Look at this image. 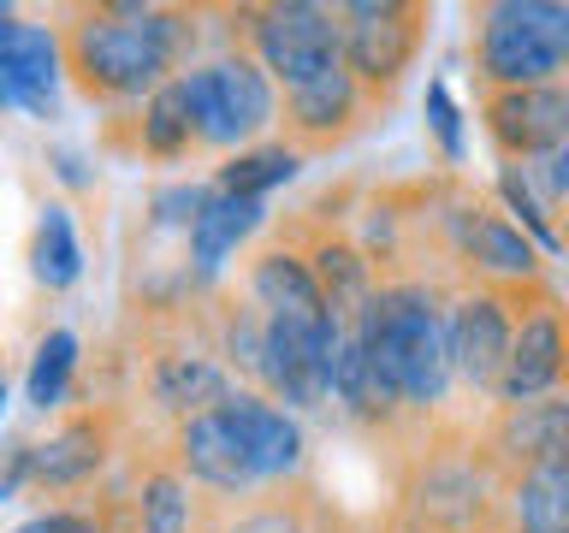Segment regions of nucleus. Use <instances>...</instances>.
Segmentation results:
<instances>
[{
	"mask_svg": "<svg viewBox=\"0 0 569 533\" xmlns=\"http://www.w3.org/2000/svg\"><path fill=\"white\" fill-rule=\"evenodd\" d=\"M350 332L409 421H427L451 403L457 373L445 344V296L427 279H380Z\"/></svg>",
	"mask_w": 569,
	"mask_h": 533,
	"instance_id": "obj_1",
	"label": "nucleus"
},
{
	"mask_svg": "<svg viewBox=\"0 0 569 533\" xmlns=\"http://www.w3.org/2000/svg\"><path fill=\"white\" fill-rule=\"evenodd\" d=\"M190 42V18L167 7H101L78 12L60 30L66 71L78 78L83 95L96 101H137L154 95L160 83H172L178 60Z\"/></svg>",
	"mask_w": 569,
	"mask_h": 533,
	"instance_id": "obj_2",
	"label": "nucleus"
},
{
	"mask_svg": "<svg viewBox=\"0 0 569 533\" xmlns=\"http://www.w3.org/2000/svg\"><path fill=\"white\" fill-rule=\"evenodd\" d=\"M469 60L487 95L569 83V7L563 0H492L475 12Z\"/></svg>",
	"mask_w": 569,
	"mask_h": 533,
	"instance_id": "obj_3",
	"label": "nucleus"
},
{
	"mask_svg": "<svg viewBox=\"0 0 569 533\" xmlns=\"http://www.w3.org/2000/svg\"><path fill=\"white\" fill-rule=\"evenodd\" d=\"M184 95H190L196 142H208V149L238 142L243 154V142H256L279 119V95L267 83V71L256 66V53H226V60L184 71Z\"/></svg>",
	"mask_w": 569,
	"mask_h": 533,
	"instance_id": "obj_4",
	"label": "nucleus"
},
{
	"mask_svg": "<svg viewBox=\"0 0 569 533\" xmlns=\"http://www.w3.org/2000/svg\"><path fill=\"white\" fill-rule=\"evenodd\" d=\"M249 48H256L267 83L302 89L345 66V24H338V7H315V0L256 7L249 12Z\"/></svg>",
	"mask_w": 569,
	"mask_h": 533,
	"instance_id": "obj_5",
	"label": "nucleus"
},
{
	"mask_svg": "<svg viewBox=\"0 0 569 533\" xmlns=\"http://www.w3.org/2000/svg\"><path fill=\"white\" fill-rule=\"evenodd\" d=\"M338 24H345V71L362 83L368 101H391V89L416 71V53L427 42V7L350 0V7H338Z\"/></svg>",
	"mask_w": 569,
	"mask_h": 533,
	"instance_id": "obj_6",
	"label": "nucleus"
},
{
	"mask_svg": "<svg viewBox=\"0 0 569 533\" xmlns=\"http://www.w3.org/2000/svg\"><path fill=\"white\" fill-rule=\"evenodd\" d=\"M445 243L475 273V284H492V291H533L540 284L546 261L533 249V238L505 208L480 202V195H462V202L445 208Z\"/></svg>",
	"mask_w": 569,
	"mask_h": 533,
	"instance_id": "obj_7",
	"label": "nucleus"
},
{
	"mask_svg": "<svg viewBox=\"0 0 569 533\" xmlns=\"http://www.w3.org/2000/svg\"><path fill=\"white\" fill-rule=\"evenodd\" d=\"M516 338V291H492V284H462L445 302V344H451V373L475 398H498Z\"/></svg>",
	"mask_w": 569,
	"mask_h": 533,
	"instance_id": "obj_8",
	"label": "nucleus"
},
{
	"mask_svg": "<svg viewBox=\"0 0 569 533\" xmlns=\"http://www.w3.org/2000/svg\"><path fill=\"white\" fill-rule=\"evenodd\" d=\"M563 385H569V309L546 284L516 291V338H510V362L492 403L505 409V403L551 398Z\"/></svg>",
	"mask_w": 569,
	"mask_h": 533,
	"instance_id": "obj_9",
	"label": "nucleus"
},
{
	"mask_svg": "<svg viewBox=\"0 0 569 533\" xmlns=\"http://www.w3.org/2000/svg\"><path fill=\"white\" fill-rule=\"evenodd\" d=\"M480 451L492 456L498 474L569 469V391L492 409L487 433H480Z\"/></svg>",
	"mask_w": 569,
	"mask_h": 533,
	"instance_id": "obj_10",
	"label": "nucleus"
},
{
	"mask_svg": "<svg viewBox=\"0 0 569 533\" xmlns=\"http://www.w3.org/2000/svg\"><path fill=\"white\" fill-rule=\"evenodd\" d=\"M492 149L510 160H551L569 142V83H533V89H498L480 101Z\"/></svg>",
	"mask_w": 569,
	"mask_h": 533,
	"instance_id": "obj_11",
	"label": "nucleus"
},
{
	"mask_svg": "<svg viewBox=\"0 0 569 533\" xmlns=\"http://www.w3.org/2000/svg\"><path fill=\"white\" fill-rule=\"evenodd\" d=\"M368 107L373 101L362 95V83H356L345 66L327 71V78H315V83H302V89H284V131H291V149L309 154V149L345 142L350 131H362Z\"/></svg>",
	"mask_w": 569,
	"mask_h": 533,
	"instance_id": "obj_12",
	"label": "nucleus"
},
{
	"mask_svg": "<svg viewBox=\"0 0 569 533\" xmlns=\"http://www.w3.org/2000/svg\"><path fill=\"white\" fill-rule=\"evenodd\" d=\"M178 474L202 480L208 492H231V497L261 486L256 462H249L238 426L226 421V409H202V415L178 421Z\"/></svg>",
	"mask_w": 569,
	"mask_h": 533,
	"instance_id": "obj_13",
	"label": "nucleus"
},
{
	"mask_svg": "<svg viewBox=\"0 0 569 533\" xmlns=\"http://www.w3.org/2000/svg\"><path fill=\"white\" fill-rule=\"evenodd\" d=\"M66 71L60 30L42 24H12L0 36V107H24V113L48 119L53 113V83Z\"/></svg>",
	"mask_w": 569,
	"mask_h": 533,
	"instance_id": "obj_14",
	"label": "nucleus"
},
{
	"mask_svg": "<svg viewBox=\"0 0 569 533\" xmlns=\"http://www.w3.org/2000/svg\"><path fill=\"white\" fill-rule=\"evenodd\" d=\"M249 302L267 314V320H297V326H338L327 291L315 284L309 261L297 249H267L249 266Z\"/></svg>",
	"mask_w": 569,
	"mask_h": 533,
	"instance_id": "obj_15",
	"label": "nucleus"
},
{
	"mask_svg": "<svg viewBox=\"0 0 569 533\" xmlns=\"http://www.w3.org/2000/svg\"><path fill=\"white\" fill-rule=\"evenodd\" d=\"M220 409H226V421L238 426V439H243V451H249V462H256L261 480H284V474L302 469V426H297V415H284L279 403L261 398V391H231Z\"/></svg>",
	"mask_w": 569,
	"mask_h": 533,
	"instance_id": "obj_16",
	"label": "nucleus"
},
{
	"mask_svg": "<svg viewBox=\"0 0 569 533\" xmlns=\"http://www.w3.org/2000/svg\"><path fill=\"white\" fill-rule=\"evenodd\" d=\"M107 451H113V426H107V415H78V421H66L48 444L30 451V480L42 492H71V486H83V480L101 474Z\"/></svg>",
	"mask_w": 569,
	"mask_h": 533,
	"instance_id": "obj_17",
	"label": "nucleus"
},
{
	"mask_svg": "<svg viewBox=\"0 0 569 533\" xmlns=\"http://www.w3.org/2000/svg\"><path fill=\"white\" fill-rule=\"evenodd\" d=\"M149 391H154L160 409H172L178 421H190V415H202V409H220L231 398V380H226L220 362H208V355L167 350V355H154V368H149Z\"/></svg>",
	"mask_w": 569,
	"mask_h": 533,
	"instance_id": "obj_18",
	"label": "nucleus"
},
{
	"mask_svg": "<svg viewBox=\"0 0 569 533\" xmlns=\"http://www.w3.org/2000/svg\"><path fill=\"white\" fill-rule=\"evenodd\" d=\"M261 213H267V202H249V195L213 190L208 208L196 213V225H190V266H196V279H213V273H220V261L261 225Z\"/></svg>",
	"mask_w": 569,
	"mask_h": 533,
	"instance_id": "obj_19",
	"label": "nucleus"
},
{
	"mask_svg": "<svg viewBox=\"0 0 569 533\" xmlns=\"http://www.w3.org/2000/svg\"><path fill=\"white\" fill-rule=\"evenodd\" d=\"M505 533H569V469L505 474Z\"/></svg>",
	"mask_w": 569,
	"mask_h": 533,
	"instance_id": "obj_20",
	"label": "nucleus"
},
{
	"mask_svg": "<svg viewBox=\"0 0 569 533\" xmlns=\"http://www.w3.org/2000/svg\"><path fill=\"white\" fill-rule=\"evenodd\" d=\"M30 273H36V284H48V291L78 284V273H83V243H78V231H71V208H60V202L42 208L36 238H30Z\"/></svg>",
	"mask_w": 569,
	"mask_h": 533,
	"instance_id": "obj_21",
	"label": "nucleus"
},
{
	"mask_svg": "<svg viewBox=\"0 0 569 533\" xmlns=\"http://www.w3.org/2000/svg\"><path fill=\"white\" fill-rule=\"evenodd\" d=\"M137 137H142V149H149L154 160H172V154H184L190 142H196V124H190V95H184V78L160 83L154 95L142 101Z\"/></svg>",
	"mask_w": 569,
	"mask_h": 533,
	"instance_id": "obj_22",
	"label": "nucleus"
},
{
	"mask_svg": "<svg viewBox=\"0 0 569 533\" xmlns=\"http://www.w3.org/2000/svg\"><path fill=\"white\" fill-rule=\"evenodd\" d=\"M297 167H302V154L291 149V142H267V149L231 154L226 167H220V184H213V190L249 195V202H267V190H273V184H291Z\"/></svg>",
	"mask_w": 569,
	"mask_h": 533,
	"instance_id": "obj_23",
	"label": "nucleus"
},
{
	"mask_svg": "<svg viewBox=\"0 0 569 533\" xmlns=\"http://www.w3.org/2000/svg\"><path fill=\"white\" fill-rule=\"evenodd\" d=\"M137 533H196L190 486L178 469H149L137 492Z\"/></svg>",
	"mask_w": 569,
	"mask_h": 533,
	"instance_id": "obj_24",
	"label": "nucleus"
},
{
	"mask_svg": "<svg viewBox=\"0 0 569 533\" xmlns=\"http://www.w3.org/2000/svg\"><path fill=\"white\" fill-rule=\"evenodd\" d=\"M71 368H78V338L60 326V332H48L30 355V380H24L30 403L36 409H60L66 391H71Z\"/></svg>",
	"mask_w": 569,
	"mask_h": 533,
	"instance_id": "obj_25",
	"label": "nucleus"
},
{
	"mask_svg": "<svg viewBox=\"0 0 569 533\" xmlns=\"http://www.w3.org/2000/svg\"><path fill=\"white\" fill-rule=\"evenodd\" d=\"M498 202H505V213L533 238V249H563V243H558V225H551L546 213H540V195H533L528 172L510 167V160L498 167Z\"/></svg>",
	"mask_w": 569,
	"mask_h": 533,
	"instance_id": "obj_26",
	"label": "nucleus"
},
{
	"mask_svg": "<svg viewBox=\"0 0 569 533\" xmlns=\"http://www.w3.org/2000/svg\"><path fill=\"white\" fill-rule=\"evenodd\" d=\"M427 113H433V131H439V149L462 160V119H457V107H451V89L445 83H427Z\"/></svg>",
	"mask_w": 569,
	"mask_h": 533,
	"instance_id": "obj_27",
	"label": "nucleus"
},
{
	"mask_svg": "<svg viewBox=\"0 0 569 533\" xmlns=\"http://www.w3.org/2000/svg\"><path fill=\"white\" fill-rule=\"evenodd\" d=\"M18 533H107V527L83 510H48V515H36V522H24Z\"/></svg>",
	"mask_w": 569,
	"mask_h": 533,
	"instance_id": "obj_28",
	"label": "nucleus"
},
{
	"mask_svg": "<svg viewBox=\"0 0 569 533\" xmlns=\"http://www.w3.org/2000/svg\"><path fill=\"white\" fill-rule=\"evenodd\" d=\"M226 533H309V527H302L284 504H267V510H249L243 522H238V527H226Z\"/></svg>",
	"mask_w": 569,
	"mask_h": 533,
	"instance_id": "obj_29",
	"label": "nucleus"
},
{
	"mask_svg": "<svg viewBox=\"0 0 569 533\" xmlns=\"http://www.w3.org/2000/svg\"><path fill=\"white\" fill-rule=\"evenodd\" d=\"M30 451H36V444H18V451L0 462V504H7V497L30 480Z\"/></svg>",
	"mask_w": 569,
	"mask_h": 533,
	"instance_id": "obj_30",
	"label": "nucleus"
},
{
	"mask_svg": "<svg viewBox=\"0 0 569 533\" xmlns=\"http://www.w3.org/2000/svg\"><path fill=\"white\" fill-rule=\"evenodd\" d=\"M546 190H551V195H569V142L546 160Z\"/></svg>",
	"mask_w": 569,
	"mask_h": 533,
	"instance_id": "obj_31",
	"label": "nucleus"
},
{
	"mask_svg": "<svg viewBox=\"0 0 569 533\" xmlns=\"http://www.w3.org/2000/svg\"><path fill=\"white\" fill-rule=\"evenodd\" d=\"M12 24H18V18H12V7H0V36H7Z\"/></svg>",
	"mask_w": 569,
	"mask_h": 533,
	"instance_id": "obj_32",
	"label": "nucleus"
},
{
	"mask_svg": "<svg viewBox=\"0 0 569 533\" xmlns=\"http://www.w3.org/2000/svg\"><path fill=\"white\" fill-rule=\"evenodd\" d=\"M0 409H7V368H0Z\"/></svg>",
	"mask_w": 569,
	"mask_h": 533,
	"instance_id": "obj_33",
	"label": "nucleus"
},
{
	"mask_svg": "<svg viewBox=\"0 0 569 533\" xmlns=\"http://www.w3.org/2000/svg\"><path fill=\"white\" fill-rule=\"evenodd\" d=\"M558 243H563V249H569V220H563V231H558Z\"/></svg>",
	"mask_w": 569,
	"mask_h": 533,
	"instance_id": "obj_34",
	"label": "nucleus"
}]
</instances>
